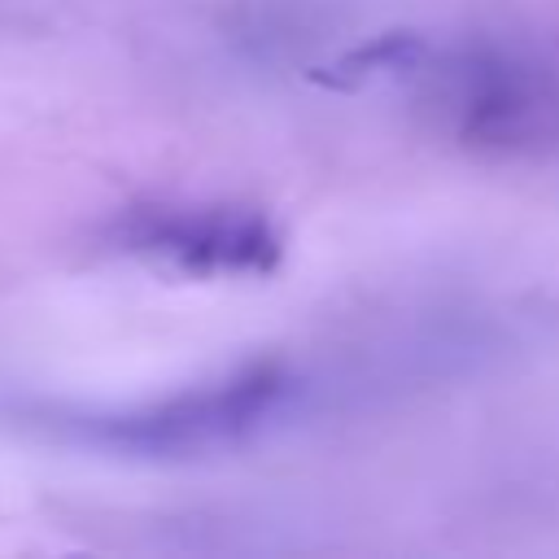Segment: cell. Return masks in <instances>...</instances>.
<instances>
[{"mask_svg": "<svg viewBox=\"0 0 559 559\" xmlns=\"http://www.w3.org/2000/svg\"><path fill=\"white\" fill-rule=\"evenodd\" d=\"M293 393V376L280 362L240 367L214 384L170 393L162 402L83 415L79 432L105 450L140 454V459H192L240 445L253 437Z\"/></svg>", "mask_w": 559, "mask_h": 559, "instance_id": "1", "label": "cell"}, {"mask_svg": "<svg viewBox=\"0 0 559 559\" xmlns=\"http://www.w3.org/2000/svg\"><path fill=\"white\" fill-rule=\"evenodd\" d=\"M114 245L183 275H271L284 258L280 227L249 205H135L114 223Z\"/></svg>", "mask_w": 559, "mask_h": 559, "instance_id": "2", "label": "cell"}, {"mask_svg": "<svg viewBox=\"0 0 559 559\" xmlns=\"http://www.w3.org/2000/svg\"><path fill=\"white\" fill-rule=\"evenodd\" d=\"M559 122V92L537 70L485 61L467 70L459 96V135L476 148L537 144Z\"/></svg>", "mask_w": 559, "mask_h": 559, "instance_id": "3", "label": "cell"}, {"mask_svg": "<svg viewBox=\"0 0 559 559\" xmlns=\"http://www.w3.org/2000/svg\"><path fill=\"white\" fill-rule=\"evenodd\" d=\"M424 57H428L424 35H415V31H384L376 39H367V44L345 48L341 57H332L328 66H319L310 79L323 83V87H332V92H358L371 79L415 70Z\"/></svg>", "mask_w": 559, "mask_h": 559, "instance_id": "4", "label": "cell"}]
</instances>
